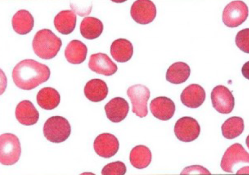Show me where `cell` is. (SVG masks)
<instances>
[{
  "label": "cell",
  "instance_id": "cell-25",
  "mask_svg": "<svg viewBox=\"0 0 249 175\" xmlns=\"http://www.w3.org/2000/svg\"><path fill=\"white\" fill-rule=\"evenodd\" d=\"M80 31L84 38L89 40L97 39L103 32L104 24L96 18L86 17L81 22Z\"/></svg>",
  "mask_w": 249,
  "mask_h": 175
},
{
  "label": "cell",
  "instance_id": "cell-10",
  "mask_svg": "<svg viewBox=\"0 0 249 175\" xmlns=\"http://www.w3.org/2000/svg\"><path fill=\"white\" fill-rule=\"evenodd\" d=\"M130 15L137 23L150 24L157 17V8L152 1L138 0L133 3L131 7Z\"/></svg>",
  "mask_w": 249,
  "mask_h": 175
},
{
  "label": "cell",
  "instance_id": "cell-14",
  "mask_svg": "<svg viewBox=\"0 0 249 175\" xmlns=\"http://www.w3.org/2000/svg\"><path fill=\"white\" fill-rule=\"evenodd\" d=\"M104 109L109 121L113 123H119L127 116L129 105L128 102L122 97H115L106 104Z\"/></svg>",
  "mask_w": 249,
  "mask_h": 175
},
{
  "label": "cell",
  "instance_id": "cell-21",
  "mask_svg": "<svg viewBox=\"0 0 249 175\" xmlns=\"http://www.w3.org/2000/svg\"><path fill=\"white\" fill-rule=\"evenodd\" d=\"M88 52L85 44L79 40H72L67 46L64 54L69 63L80 64L85 61Z\"/></svg>",
  "mask_w": 249,
  "mask_h": 175
},
{
  "label": "cell",
  "instance_id": "cell-2",
  "mask_svg": "<svg viewBox=\"0 0 249 175\" xmlns=\"http://www.w3.org/2000/svg\"><path fill=\"white\" fill-rule=\"evenodd\" d=\"M62 45V40L48 29L37 32L32 43L35 54L43 59L54 58L61 50Z\"/></svg>",
  "mask_w": 249,
  "mask_h": 175
},
{
  "label": "cell",
  "instance_id": "cell-18",
  "mask_svg": "<svg viewBox=\"0 0 249 175\" xmlns=\"http://www.w3.org/2000/svg\"><path fill=\"white\" fill-rule=\"evenodd\" d=\"M110 54L118 63H126L130 61L133 56V44L124 38L115 40L110 46Z\"/></svg>",
  "mask_w": 249,
  "mask_h": 175
},
{
  "label": "cell",
  "instance_id": "cell-16",
  "mask_svg": "<svg viewBox=\"0 0 249 175\" xmlns=\"http://www.w3.org/2000/svg\"><path fill=\"white\" fill-rule=\"evenodd\" d=\"M16 118L22 125H35L39 121V113L31 101L25 100L18 104L15 110Z\"/></svg>",
  "mask_w": 249,
  "mask_h": 175
},
{
  "label": "cell",
  "instance_id": "cell-11",
  "mask_svg": "<svg viewBox=\"0 0 249 175\" xmlns=\"http://www.w3.org/2000/svg\"><path fill=\"white\" fill-rule=\"evenodd\" d=\"M93 148L95 153L102 158H112L119 151V140L114 135L104 133L95 139Z\"/></svg>",
  "mask_w": 249,
  "mask_h": 175
},
{
  "label": "cell",
  "instance_id": "cell-5",
  "mask_svg": "<svg viewBox=\"0 0 249 175\" xmlns=\"http://www.w3.org/2000/svg\"><path fill=\"white\" fill-rule=\"evenodd\" d=\"M127 95L132 104V112L140 118L148 116V101L150 91L147 87L142 84H136L129 88Z\"/></svg>",
  "mask_w": 249,
  "mask_h": 175
},
{
  "label": "cell",
  "instance_id": "cell-8",
  "mask_svg": "<svg viewBox=\"0 0 249 175\" xmlns=\"http://www.w3.org/2000/svg\"><path fill=\"white\" fill-rule=\"evenodd\" d=\"M211 101L213 107L220 114H230L235 106V99L232 92L224 86H217L213 88Z\"/></svg>",
  "mask_w": 249,
  "mask_h": 175
},
{
  "label": "cell",
  "instance_id": "cell-9",
  "mask_svg": "<svg viewBox=\"0 0 249 175\" xmlns=\"http://www.w3.org/2000/svg\"><path fill=\"white\" fill-rule=\"evenodd\" d=\"M239 163H249V155L241 144L235 143L227 149L222 157L221 167L224 172L233 174V168Z\"/></svg>",
  "mask_w": 249,
  "mask_h": 175
},
{
  "label": "cell",
  "instance_id": "cell-20",
  "mask_svg": "<svg viewBox=\"0 0 249 175\" xmlns=\"http://www.w3.org/2000/svg\"><path fill=\"white\" fill-rule=\"evenodd\" d=\"M34 18L30 12L21 10L15 13L12 18L13 30L17 34L25 35L30 33L34 27Z\"/></svg>",
  "mask_w": 249,
  "mask_h": 175
},
{
  "label": "cell",
  "instance_id": "cell-17",
  "mask_svg": "<svg viewBox=\"0 0 249 175\" xmlns=\"http://www.w3.org/2000/svg\"><path fill=\"white\" fill-rule=\"evenodd\" d=\"M108 88L103 80L94 79L86 83L84 88V94L86 98L93 103H99L107 96Z\"/></svg>",
  "mask_w": 249,
  "mask_h": 175
},
{
  "label": "cell",
  "instance_id": "cell-19",
  "mask_svg": "<svg viewBox=\"0 0 249 175\" xmlns=\"http://www.w3.org/2000/svg\"><path fill=\"white\" fill-rule=\"evenodd\" d=\"M77 17L72 10H63L55 17L54 24L57 32L68 35L74 32L76 26Z\"/></svg>",
  "mask_w": 249,
  "mask_h": 175
},
{
  "label": "cell",
  "instance_id": "cell-4",
  "mask_svg": "<svg viewBox=\"0 0 249 175\" xmlns=\"http://www.w3.org/2000/svg\"><path fill=\"white\" fill-rule=\"evenodd\" d=\"M21 154V144L17 136L10 133L0 136V161L2 165H15L18 161Z\"/></svg>",
  "mask_w": 249,
  "mask_h": 175
},
{
  "label": "cell",
  "instance_id": "cell-29",
  "mask_svg": "<svg viewBox=\"0 0 249 175\" xmlns=\"http://www.w3.org/2000/svg\"><path fill=\"white\" fill-rule=\"evenodd\" d=\"M206 168L200 165H192L187 167L182 171L181 175H211Z\"/></svg>",
  "mask_w": 249,
  "mask_h": 175
},
{
  "label": "cell",
  "instance_id": "cell-7",
  "mask_svg": "<svg viewBox=\"0 0 249 175\" xmlns=\"http://www.w3.org/2000/svg\"><path fill=\"white\" fill-rule=\"evenodd\" d=\"M174 132L179 141L190 143L198 138L201 127L198 122L193 117H183L176 122Z\"/></svg>",
  "mask_w": 249,
  "mask_h": 175
},
{
  "label": "cell",
  "instance_id": "cell-1",
  "mask_svg": "<svg viewBox=\"0 0 249 175\" xmlns=\"http://www.w3.org/2000/svg\"><path fill=\"white\" fill-rule=\"evenodd\" d=\"M48 66L33 59L20 61L13 69L12 77L15 85L21 89L30 90L46 83L50 78Z\"/></svg>",
  "mask_w": 249,
  "mask_h": 175
},
{
  "label": "cell",
  "instance_id": "cell-12",
  "mask_svg": "<svg viewBox=\"0 0 249 175\" xmlns=\"http://www.w3.org/2000/svg\"><path fill=\"white\" fill-rule=\"evenodd\" d=\"M89 68L97 74L106 76H112L118 70L117 64L113 63L107 54L101 52L91 55Z\"/></svg>",
  "mask_w": 249,
  "mask_h": 175
},
{
  "label": "cell",
  "instance_id": "cell-22",
  "mask_svg": "<svg viewBox=\"0 0 249 175\" xmlns=\"http://www.w3.org/2000/svg\"><path fill=\"white\" fill-rule=\"evenodd\" d=\"M191 74V69L184 62H177L170 66L166 72V79L169 83L181 84L185 83Z\"/></svg>",
  "mask_w": 249,
  "mask_h": 175
},
{
  "label": "cell",
  "instance_id": "cell-24",
  "mask_svg": "<svg viewBox=\"0 0 249 175\" xmlns=\"http://www.w3.org/2000/svg\"><path fill=\"white\" fill-rule=\"evenodd\" d=\"M152 152L146 146L137 145L131 150L130 163L137 169L142 170L147 168L152 162Z\"/></svg>",
  "mask_w": 249,
  "mask_h": 175
},
{
  "label": "cell",
  "instance_id": "cell-15",
  "mask_svg": "<svg viewBox=\"0 0 249 175\" xmlns=\"http://www.w3.org/2000/svg\"><path fill=\"white\" fill-rule=\"evenodd\" d=\"M205 99V90L199 84H191L184 88L181 94V103L188 108L199 107L203 104Z\"/></svg>",
  "mask_w": 249,
  "mask_h": 175
},
{
  "label": "cell",
  "instance_id": "cell-26",
  "mask_svg": "<svg viewBox=\"0 0 249 175\" xmlns=\"http://www.w3.org/2000/svg\"><path fill=\"white\" fill-rule=\"evenodd\" d=\"M245 128L243 119L239 117H232L227 119L222 124V136L228 140H232L239 137Z\"/></svg>",
  "mask_w": 249,
  "mask_h": 175
},
{
  "label": "cell",
  "instance_id": "cell-3",
  "mask_svg": "<svg viewBox=\"0 0 249 175\" xmlns=\"http://www.w3.org/2000/svg\"><path fill=\"white\" fill-rule=\"evenodd\" d=\"M44 136L54 143L64 142L70 137L71 127L68 120L61 116H53L47 120L44 125Z\"/></svg>",
  "mask_w": 249,
  "mask_h": 175
},
{
  "label": "cell",
  "instance_id": "cell-13",
  "mask_svg": "<svg viewBox=\"0 0 249 175\" xmlns=\"http://www.w3.org/2000/svg\"><path fill=\"white\" fill-rule=\"evenodd\" d=\"M150 110L155 118L160 121H167L174 116L175 104L172 100L168 97H157L151 102Z\"/></svg>",
  "mask_w": 249,
  "mask_h": 175
},
{
  "label": "cell",
  "instance_id": "cell-23",
  "mask_svg": "<svg viewBox=\"0 0 249 175\" xmlns=\"http://www.w3.org/2000/svg\"><path fill=\"white\" fill-rule=\"evenodd\" d=\"M61 96L54 88H44L37 94V103L40 107L46 110L54 109L59 105Z\"/></svg>",
  "mask_w": 249,
  "mask_h": 175
},
{
  "label": "cell",
  "instance_id": "cell-28",
  "mask_svg": "<svg viewBox=\"0 0 249 175\" xmlns=\"http://www.w3.org/2000/svg\"><path fill=\"white\" fill-rule=\"evenodd\" d=\"M235 44L244 52L249 53V29L246 28L238 32L235 37Z\"/></svg>",
  "mask_w": 249,
  "mask_h": 175
},
{
  "label": "cell",
  "instance_id": "cell-27",
  "mask_svg": "<svg viewBox=\"0 0 249 175\" xmlns=\"http://www.w3.org/2000/svg\"><path fill=\"white\" fill-rule=\"evenodd\" d=\"M126 172V167L124 163L117 161L107 164L102 170L103 175H124Z\"/></svg>",
  "mask_w": 249,
  "mask_h": 175
},
{
  "label": "cell",
  "instance_id": "cell-6",
  "mask_svg": "<svg viewBox=\"0 0 249 175\" xmlns=\"http://www.w3.org/2000/svg\"><path fill=\"white\" fill-rule=\"evenodd\" d=\"M248 15V6L244 1H233L224 9L222 21L229 28H237L246 21Z\"/></svg>",
  "mask_w": 249,
  "mask_h": 175
}]
</instances>
